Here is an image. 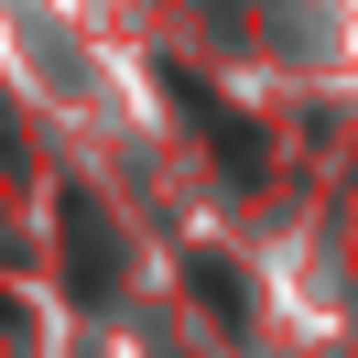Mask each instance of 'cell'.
<instances>
[{
    "instance_id": "6da1fadb",
    "label": "cell",
    "mask_w": 358,
    "mask_h": 358,
    "mask_svg": "<svg viewBox=\"0 0 358 358\" xmlns=\"http://www.w3.org/2000/svg\"><path fill=\"white\" fill-rule=\"evenodd\" d=\"M66 282L87 293V304H109V282H120V239H109V217H98L87 196H66Z\"/></svg>"
},
{
    "instance_id": "7a4b0ae2",
    "label": "cell",
    "mask_w": 358,
    "mask_h": 358,
    "mask_svg": "<svg viewBox=\"0 0 358 358\" xmlns=\"http://www.w3.org/2000/svg\"><path fill=\"white\" fill-rule=\"evenodd\" d=\"M196 293H206L217 315H239V271H228V261H196Z\"/></svg>"
}]
</instances>
